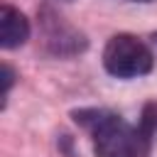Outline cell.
I'll return each mask as SVG.
<instances>
[{"label": "cell", "mask_w": 157, "mask_h": 157, "mask_svg": "<svg viewBox=\"0 0 157 157\" xmlns=\"http://www.w3.org/2000/svg\"><path fill=\"white\" fill-rule=\"evenodd\" d=\"M76 125H81L93 142L96 157H145L135 125L125 123L108 108H78L71 110Z\"/></svg>", "instance_id": "1"}, {"label": "cell", "mask_w": 157, "mask_h": 157, "mask_svg": "<svg viewBox=\"0 0 157 157\" xmlns=\"http://www.w3.org/2000/svg\"><path fill=\"white\" fill-rule=\"evenodd\" d=\"M155 66V56L150 47L128 32L113 34L103 47V69L115 78H137L150 74Z\"/></svg>", "instance_id": "2"}, {"label": "cell", "mask_w": 157, "mask_h": 157, "mask_svg": "<svg viewBox=\"0 0 157 157\" xmlns=\"http://www.w3.org/2000/svg\"><path fill=\"white\" fill-rule=\"evenodd\" d=\"M39 29H42V47H44V52L56 56V59L78 56V54H83L88 49L86 34L81 29H76L74 25H69L52 7H42L39 10Z\"/></svg>", "instance_id": "3"}, {"label": "cell", "mask_w": 157, "mask_h": 157, "mask_svg": "<svg viewBox=\"0 0 157 157\" xmlns=\"http://www.w3.org/2000/svg\"><path fill=\"white\" fill-rule=\"evenodd\" d=\"M32 34L29 20L12 5H2L0 7V47L5 52L10 49H20Z\"/></svg>", "instance_id": "4"}, {"label": "cell", "mask_w": 157, "mask_h": 157, "mask_svg": "<svg viewBox=\"0 0 157 157\" xmlns=\"http://www.w3.org/2000/svg\"><path fill=\"white\" fill-rule=\"evenodd\" d=\"M135 130H137L142 155L147 157L155 147V140H157V101H150V103L142 105V113H140V120H137Z\"/></svg>", "instance_id": "5"}, {"label": "cell", "mask_w": 157, "mask_h": 157, "mask_svg": "<svg viewBox=\"0 0 157 157\" xmlns=\"http://www.w3.org/2000/svg\"><path fill=\"white\" fill-rule=\"evenodd\" d=\"M15 69L10 66V64H2V108H5V103H7V96H10V91H12V86H15Z\"/></svg>", "instance_id": "6"}, {"label": "cell", "mask_w": 157, "mask_h": 157, "mask_svg": "<svg viewBox=\"0 0 157 157\" xmlns=\"http://www.w3.org/2000/svg\"><path fill=\"white\" fill-rule=\"evenodd\" d=\"M125 2H140V5H150V2H155V0H125Z\"/></svg>", "instance_id": "7"}, {"label": "cell", "mask_w": 157, "mask_h": 157, "mask_svg": "<svg viewBox=\"0 0 157 157\" xmlns=\"http://www.w3.org/2000/svg\"><path fill=\"white\" fill-rule=\"evenodd\" d=\"M59 2H74V0H59Z\"/></svg>", "instance_id": "8"}, {"label": "cell", "mask_w": 157, "mask_h": 157, "mask_svg": "<svg viewBox=\"0 0 157 157\" xmlns=\"http://www.w3.org/2000/svg\"><path fill=\"white\" fill-rule=\"evenodd\" d=\"M155 42H157V32H155Z\"/></svg>", "instance_id": "9"}]
</instances>
